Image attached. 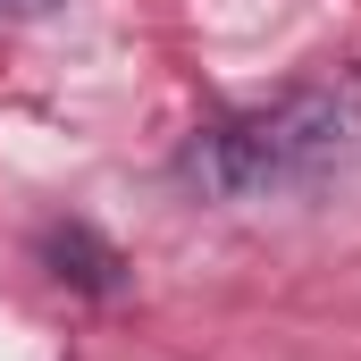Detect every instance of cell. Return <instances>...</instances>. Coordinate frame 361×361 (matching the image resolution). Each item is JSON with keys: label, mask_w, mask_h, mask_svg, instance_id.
Here are the masks:
<instances>
[{"label": "cell", "mask_w": 361, "mask_h": 361, "mask_svg": "<svg viewBox=\"0 0 361 361\" xmlns=\"http://www.w3.org/2000/svg\"><path fill=\"white\" fill-rule=\"evenodd\" d=\"M42 261L59 286H85V294H109L118 286V252L92 235L85 219H68V227H42Z\"/></svg>", "instance_id": "7a4b0ae2"}, {"label": "cell", "mask_w": 361, "mask_h": 361, "mask_svg": "<svg viewBox=\"0 0 361 361\" xmlns=\"http://www.w3.org/2000/svg\"><path fill=\"white\" fill-rule=\"evenodd\" d=\"M51 0H0V17H42Z\"/></svg>", "instance_id": "3957f363"}, {"label": "cell", "mask_w": 361, "mask_h": 361, "mask_svg": "<svg viewBox=\"0 0 361 361\" xmlns=\"http://www.w3.org/2000/svg\"><path fill=\"white\" fill-rule=\"evenodd\" d=\"M353 109L361 92H286L269 109H235L219 126H202L185 143V185L202 193H261V185H286V177H311L319 160L345 152L353 135Z\"/></svg>", "instance_id": "6da1fadb"}]
</instances>
